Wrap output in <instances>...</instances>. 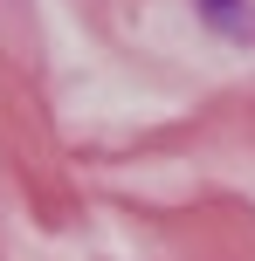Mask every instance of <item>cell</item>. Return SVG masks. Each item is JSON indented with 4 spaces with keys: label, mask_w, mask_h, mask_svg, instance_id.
I'll return each mask as SVG.
<instances>
[{
    "label": "cell",
    "mask_w": 255,
    "mask_h": 261,
    "mask_svg": "<svg viewBox=\"0 0 255 261\" xmlns=\"http://www.w3.org/2000/svg\"><path fill=\"white\" fill-rule=\"evenodd\" d=\"M207 7H214V14H228V7H235V0H207Z\"/></svg>",
    "instance_id": "1"
}]
</instances>
